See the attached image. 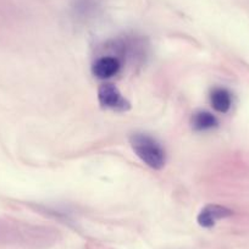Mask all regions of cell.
Wrapping results in <instances>:
<instances>
[{
	"label": "cell",
	"mask_w": 249,
	"mask_h": 249,
	"mask_svg": "<svg viewBox=\"0 0 249 249\" xmlns=\"http://www.w3.org/2000/svg\"><path fill=\"white\" fill-rule=\"evenodd\" d=\"M233 215V212L224 205L209 204L203 208L197 216V222L204 229H212L219 220L226 219Z\"/></svg>",
	"instance_id": "obj_3"
},
{
	"label": "cell",
	"mask_w": 249,
	"mask_h": 249,
	"mask_svg": "<svg viewBox=\"0 0 249 249\" xmlns=\"http://www.w3.org/2000/svg\"><path fill=\"white\" fill-rule=\"evenodd\" d=\"M98 100L103 107L116 110V111H126L130 109V103L122 97L120 90L112 83H104L98 89Z\"/></svg>",
	"instance_id": "obj_2"
},
{
	"label": "cell",
	"mask_w": 249,
	"mask_h": 249,
	"mask_svg": "<svg viewBox=\"0 0 249 249\" xmlns=\"http://www.w3.org/2000/svg\"><path fill=\"white\" fill-rule=\"evenodd\" d=\"M120 68H121V64L117 57L103 56L93 64L92 72L95 77L100 78V80H107V78L116 75L120 71Z\"/></svg>",
	"instance_id": "obj_4"
},
{
	"label": "cell",
	"mask_w": 249,
	"mask_h": 249,
	"mask_svg": "<svg viewBox=\"0 0 249 249\" xmlns=\"http://www.w3.org/2000/svg\"><path fill=\"white\" fill-rule=\"evenodd\" d=\"M210 103L217 112L226 114L232 107L231 93L225 88H215L210 94Z\"/></svg>",
	"instance_id": "obj_5"
},
{
	"label": "cell",
	"mask_w": 249,
	"mask_h": 249,
	"mask_svg": "<svg viewBox=\"0 0 249 249\" xmlns=\"http://www.w3.org/2000/svg\"><path fill=\"white\" fill-rule=\"evenodd\" d=\"M191 124L196 131H209L219 126V120L212 112L198 111L192 116Z\"/></svg>",
	"instance_id": "obj_6"
},
{
	"label": "cell",
	"mask_w": 249,
	"mask_h": 249,
	"mask_svg": "<svg viewBox=\"0 0 249 249\" xmlns=\"http://www.w3.org/2000/svg\"><path fill=\"white\" fill-rule=\"evenodd\" d=\"M130 144L138 158L154 170H161L166 162V154L160 143L145 133H133Z\"/></svg>",
	"instance_id": "obj_1"
}]
</instances>
